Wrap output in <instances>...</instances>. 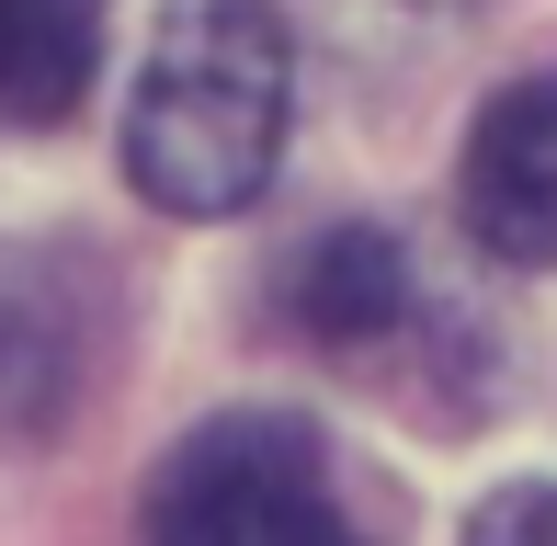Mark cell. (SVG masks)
Segmentation results:
<instances>
[{"label":"cell","mask_w":557,"mask_h":546,"mask_svg":"<svg viewBox=\"0 0 557 546\" xmlns=\"http://www.w3.org/2000/svg\"><path fill=\"white\" fill-rule=\"evenodd\" d=\"M285 35L262 0H183L125 91V183L160 216H239L285 148Z\"/></svg>","instance_id":"cell-1"},{"label":"cell","mask_w":557,"mask_h":546,"mask_svg":"<svg viewBox=\"0 0 557 546\" xmlns=\"http://www.w3.org/2000/svg\"><path fill=\"white\" fill-rule=\"evenodd\" d=\"M148 546H387L342 456L285 410H227L148 479Z\"/></svg>","instance_id":"cell-2"},{"label":"cell","mask_w":557,"mask_h":546,"mask_svg":"<svg viewBox=\"0 0 557 546\" xmlns=\"http://www.w3.org/2000/svg\"><path fill=\"white\" fill-rule=\"evenodd\" d=\"M455 206H467V239H478L490 262H523V273L557 262V69L512 80V91L467 126Z\"/></svg>","instance_id":"cell-3"},{"label":"cell","mask_w":557,"mask_h":546,"mask_svg":"<svg viewBox=\"0 0 557 546\" xmlns=\"http://www.w3.org/2000/svg\"><path fill=\"white\" fill-rule=\"evenodd\" d=\"M273 296H285V319L319 353L364 364V353H387L398 319H410V251H398L387 228H319L308 251L273 273Z\"/></svg>","instance_id":"cell-4"},{"label":"cell","mask_w":557,"mask_h":546,"mask_svg":"<svg viewBox=\"0 0 557 546\" xmlns=\"http://www.w3.org/2000/svg\"><path fill=\"white\" fill-rule=\"evenodd\" d=\"M114 0H0V126H69L103 69Z\"/></svg>","instance_id":"cell-5"},{"label":"cell","mask_w":557,"mask_h":546,"mask_svg":"<svg viewBox=\"0 0 557 546\" xmlns=\"http://www.w3.org/2000/svg\"><path fill=\"white\" fill-rule=\"evenodd\" d=\"M467 546H557V489H500V501H478V524H467Z\"/></svg>","instance_id":"cell-6"},{"label":"cell","mask_w":557,"mask_h":546,"mask_svg":"<svg viewBox=\"0 0 557 546\" xmlns=\"http://www.w3.org/2000/svg\"><path fill=\"white\" fill-rule=\"evenodd\" d=\"M421 12H444V0H421Z\"/></svg>","instance_id":"cell-7"}]
</instances>
